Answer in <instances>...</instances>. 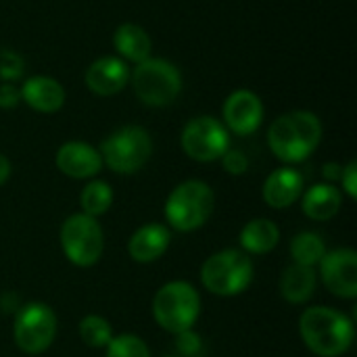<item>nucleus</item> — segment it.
I'll return each mask as SVG.
<instances>
[{
    "label": "nucleus",
    "instance_id": "obj_1",
    "mask_svg": "<svg viewBox=\"0 0 357 357\" xmlns=\"http://www.w3.org/2000/svg\"><path fill=\"white\" fill-rule=\"evenodd\" d=\"M299 333L305 347L320 357L343 356L356 337L354 322L333 307H310L299 318Z\"/></svg>",
    "mask_w": 357,
    "mask_h": 357
},
{
    "label": "nucleus",
    "instance_id": "obj_2",
    "mask_svg": "<svg viewBox=\"0 0 357 357\" xmlns=\"http://www.w3.org/2000/svg\"><path fill=\"white\" fill-rule=\"evenodd\" d=\"M322 140V123L312 111L280 115L268 130L270 151L284 163L307 159Z\"/></svg>",
    "mask_w": 357,
    "mask_h": 357
},
{
    "label": "nucleus",
    "instance_id": "obj_3",
    "mask_svg": "<svg viewBox=\"0 0 357 357\" xmlns=\"http://www.w3.org/2000/svg\"><path fill=\"white\" fill-rule=\"evenodd\" d=\"M203 287L218 297L245 293L253 282V261L241 249H224L207 257L201 268Z\"/></svg>",
    "mask_w": 357,
    "mask_h": 357
},
{
    "label": "nucleus",
    "instance_id": "obj_4",
    "mask_svg": "<svg viewBox=\"0 0 357 357\" xmlns=\"http://www.w3.org/2000/svg\"><path fill=\"white\" fill-rule=\"evenodd\" d=\"M215 197L209 184L186 180L178 184L165 201V220L178 232L199 230L213 213Z\"/></svg>",
    "mask_w": 357,
    "mask_h": 357
},
{
    "label": "nucleus",
    "instance_id": "obj_5",
    "mask_svg": "<svg viewBox=\"0 0 357 357\" xmlns=\"http://www.w3.org/2000/svg\"><path fill=\"white\" fill-rule=\"evenodd\" d=\"M201 314V297L190 282L174 280L163 284L153 299V318L155 322L172 333H184L195 326Z\"/></svg>",
    "mask_w": 357,
    "mask_h": 357
},
{
    "label": "nucleus",
    "instance_id": "obj_6",
    "mask_svg": "<svg viewBox=\"0 0 357 357\" xmlns=\"http://www.w3.org/2000/svg\"><path fill=\"white\" fill-rule=\"evenodd\" d=\"M130 77L136 96L149 107H165L174 102L182 90L180 69L165 59L149 56L146 61L136 63Z\"/></svg>",
    "mask_w": 357,
    "mask_h": 357
},
{
    "label": "nucleus",
    "instance_id": "obj_7",
    "mask_svg": "<svg viewBox=\"0 0 357 357\" xmlns=\"http://www.w3.org/2000/svg\"><path fill=\"white\" fill-rule=\"evenodd\" d=\"M102 163L115 174L130 176L146 165L153 155V140L140 126H123L100 144Z\"/></svg>",
    "mask_w": 357,
    "mask_h": 357
},
{
    "label": "nucleus",
    "instance_id": "obj_8",
    "mask_svg": "<svg viewBox=\"0 0 357 357\" xmlns=\"http://www.w3.org/2000/svg\"><path fill=\"white\" fill-rule=\"evenodd\" d=\"M61 247L65 257L73 266H94L105 251V234L96 218H90L86 213L69 215L61 226Z\"/></svg>",
    "mask_w": 357,
    "mask_h": 357
},
{
    "label": "nucleus",
    "instance_id": "obj_9",
    "mask_svg": "<svg viewBox=\"0 0 357 357\" xmlns=\"http://www.w3.org/2000/svg\"><path fill=\"white\" fill-rule=\"evenodd\" d=\"M13 335L23 354L38 356L46 351L56 337V316L46 303H25L15 316Z\"/></svg>",
    "mask_w": 357,
    "mask_h": 357
},
{
    "label": "nucleus",
    "instance_id": "obj_10",
    "mask_svg": "<svg viewBox=\"0 0 357 357\" xmlns=\"http://www.w3.org/2000/svg\"><path fill=\"white\" fill-rule=\"evenodd\" d=\"M182 149L195 161L201 163L218 161L230 149V134L220 119L201 115L184 126Z\"/></svg>",
    "mask_w": 357,
    "mask_h": 357
},
{
    "label": "nucleus",
    "instance_id": "obj_11",
    "mask_svg": "<svg viewBox=\"0 0 357 357\" xmlns=\"http://www.w3.org/2000/svg\"><path fill=\"white\" fill-rule=\"evenodd\" d=\"M320 276L324 287L341 297L356 299L357 297V253L354 249H335L324 253L320 261Z\"/></svg>",
    "mask_w": 357,
    "mask_h": 357
},
{
    "label": "nucleus",
    "instance_id": "obj_12",
    "mask_svg": "<svg viewBox=\"0 0 357 357\" xmlns=\"http://www.w3.org/2000/svg\"><path fill=\"white\" fill-rule=\"evenodd\" d=\"M264 121V105L261 98L251 90H236L224 102V126L226 130L249 136Z\"/></svg>",
    "mask_w": 357,
    "mask_h": 357
},
{
    "label": "nucleus",
    "instance_id": "obj_13",
    "mask_svg": "<svg viewBox=\"0 0 357 357\" xmlns=\"http://www.w3.org/2000/svg\"><path fill=\"white\" fill-rule=\"evenodd\" d=\"M102 157L100 153L79 140H71L65 142L59 151H56V167L67 176V178H75V180H86L96 176L102 169Z\"/></svg>",
    "mask_w": 357,
    "mask_h": 357
},
{
    "label": "nucleus",
    "instance_id": "obj_14",
    "mask_svg": "<svg viewBox=\"0 0 357 357\" xmlns=\"http://www.w3.org/2000/svg\"><path fill=\"white\" fill-rule=\"evenodd\" d=\"M130 82L128 65L117 56L96 59L86 71V86L98 96H113Z\"/></svg>",
    "mask_w": 357,
    "mask_h": 357
},
{
    "label": "nucleus",
    "instance_id": "obj_15",
    "mask_svg": "<svg viewBox=\"0 0 357 357\" xmlns=\"http://www.w3.org/2000/svg\"><path fill=\"white\" fill-rule=\"evenodd\" d=\"M169 243H172V232L167 226L146 224L132 234L128 243V253L138 264H153L167 251Z\"/></svg>",
    "mask_w": 357,
    "mask_h": 357
},
{
    "label": "nucleus",
    "instance_id": "obj_16",
    "mask_svg": "<svg viewBox=\"0 0 357 357\" xmlns=\"http://www.w3.org/2000/svg\"><path fill=\"white\" fill-rule=\"evenodd\" d=\"M303 195V176L293 167L272 172L264 182V201L274 209L291 207Z\"/></svg>",
    "mask_w": 357,
    "mask_h": 357
},
{
    "label": "nucleus",
    "instance_id": "obj_17",
    "mask_svg": "<svg viewBox=\"0 0 357 357\" xmlns=\"http://www.w3.org/2000/svg\"><path fill=\"white\" fill-rule=\"evenodd\" d=\"M19 92H21V100H25L33 111L40 113H56L65 102L63 86L48 75H33L25 79Z\"/></svg>",
    "mask_w": 357,
    "mask_h": 357
},
{
    "label": "nucleus",
    "instance_id": "obj_18",
    "mask_svg": "<svg viewBox=\"0 0 357 357\" xmlns=\"http://www.w3.org/2000/svg\"><path fill=\"white\" fill-rule=\"evenodd\" d=\"M301 197V209L314 222L333 220L343 207V195L333 184H316Z\"/></svg>",
    "mask_w": 357,
    "mask_h": 357
},
{
    "label": "nucleus",
    "instance_id": "obj_19",
    "mask_svg": "<svg viewBox=\"0 0 357 357\" xmlns=\"http://www.w3.org/2000/svg\"><path fill=\"white\" fill-rule=\"evenodd\" d=\"M238 241H241V247L247 255L249 253L251 255H266V253L274 251V247L280 243V230L272 220L257 218V220H251L249 224H245Z\"/></svg>",
    "mask_w": 357,
    "mask_h": 357
},
{
    "label": "nucleus",
    "instance_id": "obj_20",
    "mask_svg": "<svg viewBox=\"0 0 357 357\" xmlns=\"http://www.w3.org/2000/svg\"><path fill=\"white\" fill-rule=\"evenodd\" d=\"M113 42H115L117 52L132 63H142L151 56L153 42H151L149 33L136 23L119 25L113 36Z\"/></svg>",
    "mask_w": 357,
    "mask_h": 357
},
{
    "label": "nucleus",
    "instance_id": "obj_21",
    "mask_svg": "<svg viewBox=\"0 0 357 357\" xmlns=\"http://www.w3.org/2000/svg\"><path fill=\"white\" fill-rule=\"evenodd\" d=\"M314 291H316V272H314V268L295 264V266L284 270V274L280 278V293L289 303L301 305V303L312 299Z\"/></svg>",
    "mask_w": 357,
    "mask_h": 357
},
{
    "label": "nucleus",
    "instance_id": "obj_22",
    "mask_svg": "<svg viewBox=\"0 0 357 357\" xmlns=\"http://www.w3.org/2000/svg\"><path fill=\"white\" fill-rule=\"evenodd\" d=\"M324 253H326V245H324L322 236L316 232H299L291 241V257L299 266L314 268L322 261Z\"/></svg>",
    "mask_w": 357,
    "mask_h": 357
},
{
    "label": "nucleus",
    "instance_id": "obj_23",
    "mask_svg": "<svg viewBox=\"0 0 357 357\" xmlns=\"http://www.w3.org/2000/svg\"><path fill=\"white\" fill-rule=\"evenodd\" d=\"M82 209L90 218H98L107 213L113 205V188L102 180H92L84 186L79 197Z\"/></svg>",
    "mask_w": 357,
    "mask_h": 357
},
{
    "label": "nucleus",
    "instance_id": "obj_24",
    "mask_svg": "<svg viewBox=\"0 0 357 357\" xmlns=\"http://www.w3.org/2000/svg\"><path fill=\"white\" fill-rule=\"evenodd\" d=\"M79 337L88 347L100 349V347H107L109 341L113 339V328L109 320L100 316H86L79 322Z\"/></svg>",
    "mask_w": 357,
    "mask_h": 357
},
{
    "label": "nucleus",
    "instance_id": "obj_25",
    "mask_svg": "<svg viewBox=\"0 0 357 357\" xmlns=\"http://www.w3.org/2000/svg\"><path fill=\"white\" fill-rule=\"evenodd\" d=\"M107 357H151L146 343L136 335L113 337L107 345Z\"/></svg>",
    "mask_w": 357,
    "mask_h": 357
},
{
    "label": "nucleus",
    "instance_id": "obj_26",
    "mask_svg": "<svg viewBox=\"0 0 357 357\" xmlns=\"http://www.w3.org/2000/svg\"><path fill=\"white\" fill-rule=\"evenodd\" d=\"M23 69H25V63L17 52L8 48H0V79L13 84L23 75Z\"/></svg>",
    "mask_w": 357,
    "mask_h": 357
},
{
    "label": "nucleus",
    "instance_id": "obj_27",
    "mask_svg": "<svg viewBox=\"0 0 357 357\" xmlns=\"http://www.w3.org/2000/svg\"><path fill=\"white\" fill-rule=\"evenodd\" d=\"M176 337H178L176 349L180 351L182 357H199L203 354V341H201V337L192 328L184 331V333H178Z\"/></svg>",
    "mask_w": 357,
    "mask_h": 357
},
{
    "label": "nucleus",
    "instance_id": "obj_28",
    "mask_svg": "<svg viewBox=\"0 0 357 357\" xmlns=\"http://www.w3.org/2000/svg\"><path fill=\"white\" fill-rule=\"evenodd\" d=\"M222 165L228 174L232 176H243L247 169H249V159L243 151H236V149H228L224 155H222Z\"/></svg>",
    "mask_w": 357,
    "mask_h": 357
},
{
    "label": "nucleus",
    "instance_id": "obj_29",
    "mask_svg": "<svg viewBox=\"0 0 357 357\" xmlns=\"http://www.w3.org/2000/svg\"><path fill=\"white\" fill-rule=\"evenodd\" d=\"M21 102V92L15 84H0V109H13Z\"/></svg>",
    "mask_w": 357,
    "mask_h": 357
},
{
    "label": "nucleus",
    "instance_id": "obj_30",
    "mask_svg": "<svg viewBox=\"0 0 357 357\" xmlns=\"http://www.w3.org/2000/svg\"><path fill=\"white\" fill-rule=\"evenodd\" d=\"M341 186L343 190L351 197V199H357V163L351 161L347 167H343L341 172Z\"/></svg>",
    "mask_w": 357,
    "mask_h": 357
},
{
    "label": "nucleus",
    "instance_id": "obj_31",
    "mask_svg": "<svg viewBox=\"0 0 357 357\" xmlns=\"http://www.w3.org/2000/svg\"><path fill=\"white\" fill-rule=\"evenodd\" d=\"M341 172H343V167H341V165H337V163H326V165H324V169H322L324 178H326V180H331V182L341 180Z\"/></svg>",
    "mask_w": 357,
    "mask_h": 357
},
{
    "label": "nucleus",
    "instance_id": "obj_32",
    "mask_svg": "<svg viewBox=\"0 0 357 357\" xmlns=\"http://www.w3.org/2000/svg\"><path fill=\"white\" fill-rule=\"evenodd\" d=\"M8 176H10V161L0 153V186L8 180Z\"/></svg>",
    "mask_w": 357,
    "mask_h": 357
},
{
    "label": "nucleus",
    "instance_id": "obj_33",
    "mask_svg": "<svg viewBox=\"0 0 357 357\" xmlns=\"http://www.w3.org/2000/svg\"><path fill=\"white\" fill-rule=\"evenodd\" d=\"M167 357H176V356H167Z\"/></svg>",
    "mask_w": 357,
    "mask_h": 357
}]
</instances>
